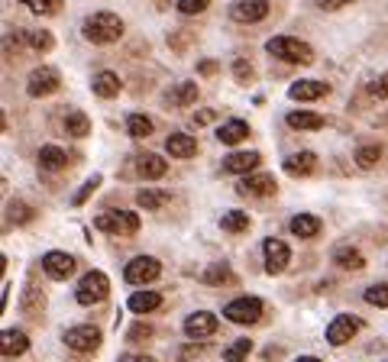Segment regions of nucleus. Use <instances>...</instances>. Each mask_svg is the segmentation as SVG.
<instances>
[{
    "label": "nucleus",
    "mask_w": 388,
    "mask_h": 362,
    "mask_svg": "<svg viewBox=\"0 0 388 362\" xmlns=\"http://www.w3.org/2000/svg\"><path fill=\"white\" fill-rule=\"evenodd\" d=\"M366 94L372 100H388V75H379L372 84L366 88Z\"/></svg>",
    "instance_id": "41"
},
{
    "label": "nucleus",
    "mask_w": 388,
    "mask_h": 362,
    "mask_svg": "<svg viewBox=\"0 0 388 362\" xmlns=\"http://www.w3.org/2000/svg\"><path fill=\"white\" fill-rule=\"evenodd\" d=\"M107 294H110V281H107L104 272H88L85 279L78 281V288H75V301H78V304H85V307L100 304Z\"/></svg>",
    "instance_id": "5"
},
{
    "label": "nucleus",
    "mask_w": 388,
    "mask_h": 362,
    "mask_svg": "<svg viewBox=\"0 0 388 362\" xmlns=\"http://www.w3.org/2000/svg\"><path fill=\"white\" fill-rule=\"evenodd\" d=\"M169 100L172 107H191L194 100H198V84L194 81H182V84H175V88L169 90Z\"/></svg>",
    "instance_id": "24"
},
{
    "label": "nucleus",
    "mask_w": 388,
    "mask_h": 362,
    "mask_svg": "<svg viewBox=\"0 0 388 362\" xmlns=\"http://www.w3.org/2000/svg\"><path fill=\"white\" fill-rule=\"evenodd\" d=\"M120 362H152L149 356H140V353H130V356H123Z\"/></svg>",
    "instance_id": "50"
},
{
    "label": "nucleus",
    "mask_w": 388,
    "mask_h": 362,
    "mask_svg": "<svg viewBox=\"0 0 388 362\" xmlns=\"http://www.w3.org/2000/svg\"><path fill=\"white\" fill-rule=\"evenodd\" d=\"M230 16L236 23H262L268 16V0H236L230 7Z\"/></svg>",
    "instance_id": "12"
},
{
    "label": "nucleus",
    "mask_w": 388,
    "mask_h": 362,
    "mask_svg": "<svg viewBox=\"0 0 388 362\" xmlns=\"http://www.w3.org/2000/svg\"><path fill=\"white\" fill-rule=\"evenodd\" d=\"M43 304H46V298H43L39 291H36L33 285H29V288H26V294H23V311H26V314H36Z\"/></svg>",
    "instance_id": "42"
},
{
    "label": "nucleus",
    "mask_w": 388,
    "mask_h": 362,
    "mask_svg": "<svg viewBox=\"0 0 388 362\" xmlns=\"http://www.w3.org/2000/svg\"><path fill=\"white\" fill-rule=\"evenodd\" d=\"M333 262H337L340 269H346V272H360L362 265H366V259H362V252L350 249V246H340V249L333 252Z\"/></svg>",
    "instance_id": "29"
},
{
    "label": "nucleus",
    "mask_w": 388,
    "mask_h": 362,
    "mask_svg": "<svg viewBox=\"0 0 388 362\" xmlns=\"http://www.w3.org/2000/svg\"><path fill=\"white\" fill-rule=\"evenodd\" d=\"M327 94H330V88L324 81H295L288 90L291 100H324Z\"/></svg>",
    "instance_id": "17"
},
{
    "label": "nucleus",
    "mask_w": 388,
    "mask_h": 362,
    "mask_svg": "<svg viewBox=\"0 0 388 362\" xmlns=\"http://www.w3.org/2000/svg\"><path fill=\"white\" fill-rule=\"evenodd\" d=\"M91 88H94V94H98V98L110 100V98H117V94H120V78H117V71H98V75H94V81H91Z\"/></svg>",
    "instance_id": "20"
},
{
    "label": "nucleus",
    "mask_w": 388,
    "mask_h": 362,
    "mask_svg": "<svg viewBox=\"0 0 388 362\" xmlns=\"http://www.w3.org/2000/svg\"><path fill=\"white\" fill-rule=\"evenodd\" d=\"M169 201V195L165 191H155V188H142L140 195H136V204L146 210H155V207H162V204Z\"/></svg>",
    "instance_id": "35"
},
{
    "label": "nucleus",
    "mask_w": 388,
    "mask_h": 362,
    "mask_svg": "<svg viewBox=\"0 0 388 362\" xmlns=\"http://www.w3.org/2000/svg\"><path fill=\"white\" fill-rule=\"evenodd\" d=\"M152 130H155V123L146 113H130L127 117V133L133 140H146V136H152Z\"/></svg>",
    "instance_id": "30"
},
{
    "label": "nucleus",
    "mask_w": 388,
    "mask_h": 362,
    "mask_svg": "<svg viewBox=\"0 0 388 362\" xmlns=\"http://www.w3.org/2000/svg\"><path fill=\"white\" fill-rule=\"evenodd\" d=\"M16 39H20V42H29V49H36V52H49L52 46H56V36L46 33V29H33V33H16Z\"/></svg>",
    "instance_id": "28"
},
{
    "label": "nucleus",
    "mask_w": 388,
    "mask_h": 362,
    "mask_svg": "<svg viewBox=\"0 0 388 362\" xmlns=\"http://www.w3.org/2000/svg\"><path fill=\"white\" fill-rule=\"evenodd\" d=\"M266 49H268V56L282 58V62H288V65H310L314 62L310 46L301 39H295V36H272V39L266 42Z\"/></svg>",
    "instance_id": "2"
},
{
    "label": "nucleus",
    "mask_w": 388,
    "mask_h": 362,
    "mask_svg": "<svg viewBox=\"0 0 388 362\" xmlns=\"http://www.w3.org/2000/svg\"><path fill=\"white\" fill-rule=\"evenodd\" d=\"M246 136H249V123H243V120H226L217 130V140L224 143V146H236V143H243Z\"/></svg>",
    "instance_id": "22"
},
{
    "label": "nucleus",
    "mask_w": 388,
    "mask_h": 362,
    "mask_svg": "<svg viewBox=\"0 0 388 362\" xmlns=\"http://www.w3.org/2000/svg\"><path fill=\"white\" fill-rule=\"evenodd\" d=\"M366 304H372V307H388V281H379V285H372V288H366Z\"/></svg>",
    "instance_id": "38"
},
{
    "label": "nucleus",
    "mask_w": 388,
    "mask_h": 362,
    "mask_svg": "<svg viewBox=\"0 0 388 362\" xmlns=\"http://www.w3.org/2000/svg\"><path fill=\"white\" fill-rule=\"evenodd\" d=\"M314 168H318V155L314 152H295V155H288L285 159V172L288 175H295V178H304V175H314Z\"/></svg>",
    "instance_id": "18"
},
{
    "label": "nucleus",
    "mask_w": 388,
    "mask_h": 362,
    "mask_svg": "<svg viewBox=\"0 0 388 362\" xmlns=\"http://www.w3.org/2000/svg\"><path fill=\"white\" fill-rule=\"evenodd\" d=\"M204 285H230L233 281V269L226 262H217V265H207L204 275H201Z\"/></svg>",
    "instance_id": "31"
},
{
    "label": "nucleus",
    "mask_w": 388,
    "mask_h": 362,
    "mask_svg": "<svg viewBox=\"0 0 388 362\" xmlns=\"http://www.w3.org/2000/svg\"><path fill=\"white\" fill-rule=\"evenodd\" d=\"M159 304H162V294L159 291H136V294H130V301H127V307L133 314H152Z\"/></svg>",
    "instance_id": "25"
},
{
    "label": "nucleus",
    "mask_w": 388,
    "mask_h": 362,
    "mask_svg": "<svg viewBox=\"0 0 388 362\" xmlns=\"http://www.w3.org/2000/svg\"><path fill=\"white\" fill-rule=\"evenodd\" d=\"M249 353H253V340H246V336H243V340L230 343V346L224 349V359H226V362H243Z\"/></svg>",
    "instance_id": "36"
},
{
    "label": "nucleus",
    "mask_w": 388,
    "mask_h": 362,
    "mask_svg": "<svg viewBox=\"0 0 388 362\" xmlns=\"http://www.w3.org/2000/svg\"><path fill=\"white\" fill-rule=\"evenodd\" d=\"M360 330H362L360 317H353V314H340V317L330 321V327H327V343H330V346H343V343H350Z\"/></svg>",
    "instance_id": "9"
},
{
    "label": "nucleus",
    "mask_w": 388,
    "mask_h": 362,
    "mask_svg": "<svg viewBox=\"0 0 388 362\" xmlns=\"http://www.w3.org/2000/svg\"><path fill=\"white\" fill-rule=\"evenodd\" d=\"M43 272L49 275V279H56V281H65L75 272V259L68 256V252H58V249H52V252H46L43 256Z\"/></svg>",
    "instance_id": "13"
},
{
    "label": "nucleus",
    "mask_w": 388,
    "mask_h": 362,
    "mask_svg": "<svg viewBox=\"0 0 388 362\" xmlns=\"http://www.w3.org/2000/svg\"><path fill=\"white\" fill-rule=\"evenodd\" d=\"M295 362H320L318 356H301V359H295Z\"/></svg>",
    "instance_id": "51"
},
{
    "label": "nucleus",
    "mask_w": 388,
    "mask_h": 362,
    "mask_svg": "<svg viewBox=\"0 0 388 362\" xmlns=\"http://www.w3.org/2000/svg\"><path fill=\"white\" fill-rule=\"evenodd\" d=\"M81 36L94 46H107V42H117L123 36V20L117 14H94L81 23Z\"/></svg>",
    "instance_id": "1"
},
{
    "label": "nucleus",
    "mask_w": 388,
    "mask_h": 362,
    "mask_svg": "<svg viewBox=\"0 0 388 362\" xmlns=\"http://www.w3.org/2000/svg\"><path fill=\"white\" fill-rule=\"evenodd\" d=\"M233 75H236V81H243V84L253 78V68H249L246 58H236V62H233Z\"/></svg>",
    "instance_id": "45"
},
{
    "label": "nucleus",
    "mask_w": 388,
    "mask_h": 362,
    "mask_svg": "<svg viewBox=\"0 0 388 362\" xmlns=\"http://www.w3.org/2000/svg\"><path fill=\"white\" fill-rule=\"evenodd\" d=\"M58 84H62V78H58L56 68H36V71H29L26 94L29 98H49V94L58 90Z\"/></svg>",
    "instance_id": "11"
},
{
    "label": "nucleus",
    "mask_w": 388,
    "mask_h": 362,
    "mask_svg": "<svg viewBox=\"0 0 388 362\" xmlns=\"http://www.w3.org/2000/svg\"><path fill=\"white\" fill-rule=\"evenodd\" d=\"M184 333H188L191 340H207V336L217 333V317H214L211 311L191 314L188 321H184Z\"/></svg>",
    "instance_id": "14"
},
{
    "label": "nucleus",
    "mask_w": 388,
    "mask_h": 362,
    "mask_svg": "<svg viewBox=\"0 0 388 362\" xmlns=\"http://www.w3.org/2000/svg\"><path fill=\"white\" fill-rule=\"evenodd\" d=\"M211 120H214V110H198V113H194V120H191V126H198V130H201V126H207Z\"/></svg>",
    "instance_id": "46"
},
{
    "label": "nucleus",
    "mask_w": 388,
    "mask_h": 362,
    "mask_svg": "<svg viewBox=\"0 0 388 362\" xmlns=\"http://www.w3.org/2000/svg\"><path fill=\"white\" fill-rule=\"evenodd\" d=\"M224 317L233 324H256L262 317V301L259 298H236L224 307Z\"/></svg>",
    "instance_id": "10"
},
{
    "label": "nucleus",
    "mask_w": 388,
    "mask_h": 362,
    "mask_svg": "<svg viewBox=\"0 0 388 362\" xmlns=\"http://www.w3.org/2000/svg\"><path fill=\"white\" fill-rule=\"evenodd\" d=\"M198 71L201 75H217V62H214V58H204V62H198Z\"/></svg>",
    "instance_id": "48"
},
{
    "label": "nucleus",
    "mask_w": 388,
    "mask_h": 362,
    "mask_svg": "<svg viewBox=\"0 0 388 362\" xmlns=\"http://www.w3.org/2000/svg\"><path fill=\"white\" fill-rule=\"evenodd\" d=\"M346 4H353V0H318L320 10H340V7H346Z\"/></svg>",
    "instance_id": "47"
},
{
    "label": "nucleus",
    "mask_w": 388,
    "mask_h": 362,
    "mask_svg": "<svg viewBox=\"0 0 388 362\" xmlns=\"http://www.w3.org/2000/svg\"><path fill=\"white\" fill-rule=\"evenodd\" d=\"M220 227H224L226 233H243V230H249V217L243 214V210H226V214L220 217Z\"/></svg>",
    "instance_id": "33"
},
{
    "label": "nucleus",
    "mask_w": 388,
    "mask_h": 362,
    "mask_svg": "<svg viewBox=\"0 0 388 362\" xmlns=\"http://www.w3.org/2000/svg\"><path fill=\"white\" fill-rule=\"evenodd\" d=\"M278 191L276 185V175H243L240 181H236V195L243 197H259V201H266V197H272Z\"/></svg>",
    "instance_id": "7"
},
{
    "label": "nucleus",
    "mask_w": 388,
    "mask_h": 362,
    "mask_svg": "<svg viewBox=\"0 0 388 362\" xmlns=\"http://www.w3.org/2000/svg\"><path fill=\"white\" fill-rule=\"evenodd\" d=\"M259 162H262V155L249 152V149H246V152H230L224 159V172L226 175H249L256 165H259Z\"/></svg>",
    "instance_id": "15"
},
{
    "label": "nucleus",
    "mask_w": 388,
    "mask_h": 362,
    "mask_svg": "<svg viewBox=\"0 0 388 362\" xmlns=\"http://www.w3.org/2000/svg\"><path fill=\"white\" fill-rule=\"evenodd\" d=\"M291 233H295L298 239H314L320 233V217H314V214L291 217Z\"/></svg>",
    "instance_id": "23"
},
{
    "label": "nucleus",
    "mask_w": 388,
    "mask_h": 362,
    "mask_svg": "<svg viewBox=\"0 0 388 362\" xmlns=\"http://www.w3.org/2000/svg\"><path fill=\"white\" fill-rule=\"evenodd\" d=\"M65 165H68V149H62V146L39 149V168H43V172H62Z\"/></svg>",
    "instance_id": "19"
},
{
    "label": "nucleus",
    "mask_w": 388,
    "mask_h": 362,
    "mask_svg": "<svg viewBox=\"0 0 388 362\" xmlns=\"http://www.w3.org/2000/svg\"><path fill=\"white\" fill-rule=\"evenodd\" d=\"M98 188H100V175H91V178H88L85 185H81V191H78V195L71 197V204H75V207H81V204H88V197H91Z\"/></svg>",
    "instance_id": "40"
},
{
    "label": "nucleus",
    "mask_w": 388,
    "mask_h": 362,
    "mask_svg": "<svg viewBox=\"0 0 388 362\" xmlns=\"http://www.w3.org/2000/svg\"><path fill=\"white\" fill-rule=\"evenodd\" d=\"M159 275H162V265L152 256H136V259H130L127 269H123V279H127L130 285H149V281H155Z\"/></svg>",
    "instance_id": "6"
},
{
    "label": "nucleus",
    "mask_w": 388,
    "mask_h": 362,
    "mask_svg": "<svg viewBox=\"0 0 388 362\" xmlns=\"http://www.w3.org/2000/svg\"><path fill=\"white\" fill-rule=\"evenodd\" d=\"M0 343H4V356H23L29 349V336L23 330H4Z\"/></svg>",
    "instance_id": "26"
},
{
    "label": "nucleus",
    "mask_w": 388,
    "mask_h": 362,
    "mask_svg": "<svg viewBox=\"0 0 388 362\" xmlns=\"http://www.w3.org/2000/svg\"><path fill=\"white\" fill-rule=\"evenodd\" d=\"M33 217H36L33 207H26L23 201H14V204L7 207V227H23V223H29Z\"/></svg>",
    "instance_id": "34"
},
{
    "label": "nucleus",
    "mask_w": 388,
    "mask_h": 362,
    "mask_svg": "<svg viewBox=\"0 0 388 362\" xmlns=\"http://www.w3.org/2000/svg\"><path fill=\"white\" fill-rule=\"evenodd\" d=\"M327 120L320 113H310V110H295L288 113V126L291 130H320Z\"/></svg>",
    "instance_id": "27"
},
{
    "label": "nucleus",
    "mask_w": 388,
    "mask_h": 362,
    "mask_svg": "<svg viewBox=\"0 0 388 362\" xmlns=\"http://www.w3.org/2000/svg\"><path fill=\"white\" fill-rule=\"evenodd\" d=\"M201 353H204V346H184L182 349V359L188 362V359H194V356H201Z\"/></svg>",
    "instance_id": "49"
},
{
    "label": "nucleus",
    "mask_w": 388,
    "mask_h": 362,
    "mask_svg": "<svg viewBox=\"0 0 388 362\" xmlns=\"http://www.w3.org/2000/svg\"><path fill=\"white\" fill-rule=\"evenodd\" d=\"M165 149H169V155H175V159H191V155L198 152V143L191 140L188 133H172L169 140H165Z\"/></svg>",
    "instance_id": "21"
},
{
    "label": "nucleus",
    "mask_w": 388,
    "mask_h": 362,
    "mask_svg": "<svg viewBox=\"0 0 388 362\" xmlns=\"http://www.w3.org/2000/svg\"><path fill=\"white\" fill-rule=\"evenodd\" d=\"M262 256H266V272L268 275H282L285 269H288L291 262V249L285 239H276V237H268L266 243H262Z\"/></svg>",
    "instance_id": "8"
},
{
    "label": "nucleus",
    "mask_w": 388,
    "mask_h": 362,
    "mask_svg": "<svg viewBox=\"0 0 388 362\" xmlns=\"http://www.w3.org/2000/svg\"><path fill=\"white\" fill-rule=\"evenodd\" d=\"M207 4H211V0H178V10H182L184 16H194V14H204Z\"/></svg>",
    "instance_id": "43"
},
{
    "label": "nucleus",
    "mask_w": 388,
    "mask_h": 362,
    "mask_svg": "<svg viewBox=\"0 0 388 362\" xmlns=\"http://www.w3.org/2000/svg\"><path fill=\"white\" fill-rule=\"evenodd\" d=\"M149 336H152V327H149V324H133L130 333H127V340L130 343H142V340H149Z\"/></svg>",
    "instance_id": "44"
},
{
    "label": "nucleus",
    "mask_w": 388,
    "mask_h": 362,
    "mask_svg": "<svg viewBox=\"0 0 388 362\" xmlns=\"http://www.w3.org/2000/svg\"><path fill=\"white\" fill-rule=\"evenodd\" d=\"M65 133H68V136H75V140H81V136H88V133H91V120H88L81 110H71L68 117H65Z\"/></svg>",
    "instance_id": "32"
},
{
    "label": "nucleus",
    "mask_w": 388,
    "mask_h": 362,
    "mask_svg": "<svg viewBox=\"0 0 388 362\" xmlns=\"http://www.w3.org/2000/svg\"><path fill=\"white\" fill-rule=\"evenodd\" d=\"M94 227L100 233H110V237H133L140 230V217L130 210H104L94 217Z\"/></svg>",
    "instance_id": "3"
},
{
    "label": "nucleus",
    "mask_w": 388,
    "mask_h": 362,
    "mask_svg": "<svg viewBox=\"0 0 388 362\" xmlns=\"http://www.w3.org/2000/svg\"><path fill=\"white\" fill-rule=\"evenodd\" d=\"M165 172H169V165H165L162 155H152V152L136 155V175H140V178L155 181V178H162Z\"/></svg>",
    "instance_id": "16"
},
{
    "label": "nucleus",
    "mask_w": 388,
    "mask_h": 362,
    "mask_svg": "<svg viewBox=\"0 0 388 362\" xmlns=\"http://www.w3.org/2000/svg\"><path fill=\"white\" fill-rule=\"evenodd\" d=\"M20 4H26L36 16H52L62 10V0H20Z\"/></svg>",
    "instance_id": "37"
},
{
    "label": "nucleus",
    "mask_w": 388,
    "mask_h": 362,
    "mask_svg": "<svg viewBox=\"0 0 388 362\" xmlns=\"http://www.w3.org/2000/svg\"><path fill=\"white\" fill-rule=\"evenodd\" d=\"M62 340H65V346H68L71 353L91 356V353H98L100 349V340H104V336H100V330L94 327V324H78V327L65 330Z\"/></svg>",
    "instance_id": "4"
},
{
    "label": "nucleus",
    "mask_w": 388,
    "mask_h": 362,
    "mask_svg": "<svg viewBox=\"0 0 388 362\" xmlns=\"http://www.w3.org/2000/svg\"><path fill=\"white\" fill-rule=\"evenodd\" d=\"M379 159H382V149L379 146H360V149H356V165H360V168L379 165Z\"/></svg>",
    "instance_id": "39"
}]
</instances>
